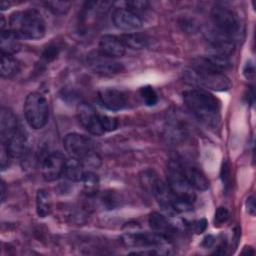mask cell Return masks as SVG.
<instances>
[{"label": "cell", "mask_w": 256, "mask_h": 256, "mask_svg": "<svg viewBox=\"0 0 256 256\" xmlns=\"http://www.w3.org/2000/svg\"><path fill=\"white\" fill-rule=\"evenodd\" d=\"M186 107L207 126L215 128L220 122V102L203 89H190L182 94Z\"/></svg>", "instance_id": "1"}, {"label": "cell", "mask_w": 256, "mask_h": 256, "mask_svg": "<svg viewBox=\"0 0 256 256\" xmlns=\"http://www.w3.org/2000/svg\"><path fill=\"white\" fill-rule=\"evenodd\" d=\"M221 179L225 189L228 190L231 182V173H230V165L227 161L223 162V165L221 168Z\"/></svg>", "instance_id": "33"}, {"label": "cell", "mask_w": 256, "mask_h": 256, "mask_svg": "<svg viewBox=\"0 0 256 256\" xmlns=\"http://www.w3.org/2000/svg\"><path fill=\"white\" fill-rule=\"evenodd\" d=\"M121 242L128 247H144L154 249L159 254L169 253V241L166 235L153 232H129L121 236Z\"/></svg>", "instance_id": "6"}, {"label": "cell", "mask_w": 256, "mask_h": 256, "mask_svg": "<svg viewBox=\"0 0 256 256\" xmlns=\"http://www.w3.org/2000/svg\"><path fill=\"white\" fill-rule=\"evenodd\" d=\"M182 167H183V171L186 178L188 179L189 183L192 185L194 189L204 191L209 188V185H210L209 180L199 167L191 164H183V163H182Z\"/></svg>", "instance_id": "17"}, {"label": "cell", "mask_w": 256, "mask_h": 256, "mask_svg": "<svg viewBox=\"0 0 256 256\" xmlns=\"http://www.w3.org/2000/svg\"><path fill=\"white\" fill-rule=\"evenodd\" d=\"M63 146L68 155L82 164L97 167L101 159L94 148L91 139L78 133L67 134L63 139Z\"/></svg>", "instance_id": "3"}, {"label": "cell", "mask_w": 256, "mask_h": 256, "mask_svg": "<svg viewBox=\"0 0 256 256\" xmlns=\"http://www.w3.org/2000/svg\"><path fill=\"white\" fill-rule=\"evenodd\" d=\"M45 6L53 14L64 15L69 11L71 2H69V1H47V2H45Z\"/></svg>", "instance_id": "28"}, {"label": "cell", "mask_w": 256, "mask_h": 256, "mask_svg": "<svg viewBox=\"0 0 256 256\" xmlns=\"http://www.w3.org/2000/svg\"><path fill=\"white\" fill-rule=\"evenodd\" d=\"M86 63L94 73L102 76L115 75L123 70L121 63L114 58L103 54L101 51L90 52L87 55Z\"/></svg>", "instance_id": "9"}, {"label": "cell", "mask_w": 256, "mask_h": 256, "mask_svg": "<svg viewBox=\"0 0 256 256\" xmlns=\"http://www.w3.org/2000/svg\"><path fill=\"white\" fill-rule=\"evenodd\" d=\"M139 94H140V97L142 98L143 102L147 106H154L158 101L157 93L155 92L153 87H151L149 85L141 87L139 90Z\"/></svg>", "instance_id": "29"}, {"label": "cell", "mask_w": 256, "mask_h": 256, "mask_svg": "<svg viewBox=\"0 0 256 256\" xmlns=\"http://www.w3.org/2000/svg\"><path fill=\"white\" fill-rule=\"evenodd\" d=\"M20 69L19 62L12 55L2 54L1 65H0V74L2 78L9 79L14 77Z\"/></svg>", "instance_id": "24"}, {"label": "cell", "mask_w": 256, "mask_h": 256, "mask_svg": "<svg viewBox=\"0 0 256 256\" xmlns=\"http://www.w3.org/2000/svg\"><path fill=\"white\" fill-rule=\"evenodd\" d=\"M9 6H10V3L7 2V1H2V2L0 3V8H1V10H5V9H7Z\"/></svg>", "instance_id": "41"}, {"label": "cell", "mask_w": 256, "mask_h": 256, "mask_svg": "<svg viewBox=\"0 0 256 256\" xmlns=\"http://www.w3.org/2000/svg\"><path fill=\"white\" fill-rule=\"evenodd\" d=\"M21 48L20 36L13 30H3L0 35L1 54L12 55L17 53Z\"/></svg>", "instance_id": "20"}, {"label": "cell", "mask_w": 256, "mask_h": 256, "mask_svg": "<svg viewBox=\"0 0 256 256\" xmlns=\"http://www.w3.org/2000/svg\"><path fill=\"white\" fill-rule=\"evenodd\" d=\"M153 195L155 196L159 206L166 212L173 214L172 202L174 199V194L168 187L167 183H164L161 179L158 180L155 188L153 190Z\"/></svg>", "instance_id": "19"}, {"label": "cell", "mask_w": 256, "mask_h": 256, "mask_svg": "<svg viewBox=\"0 0 256 256\" xmlns=\"http://www.w3.org/2000/svg\"><path fill=\"white\" fill-rule=\"evenodd\" d=\"M84 172L83 164L80 161L71 158L70 160L66 161L63 176H65L70 181L78 182L82 180Z\"/></svg>", "instance_id": "25"}, {"label": "cell", "mask_w": 256, "mask_h": 256, "mask_svg": "<svg viewBox=\"0 0 256 256\" xmlns=\"http://www.w3.org/2000/svg\"><path fill=\"white\" fill-rule=\"evenodd\" d=\"M11 155L9 154L8 150L6 149L4 144H1V154H0V164H1V170L4 171L10 166L11 163Z\"/></svg>", "instance_id": "34"}, {"label": "cell", "mask_w": 256, "mask_h": 256, "mask_svg": "<svg viewBox=\"0 0 256 256\" xmlns=\"http://www.w3.org/2000/svg\"><path fill=\"white\" fill-rule=\"evenodd\" d=\"M81 182L83 183L84 192L88 196H94L97 194L99 189V177L92 171H85L82 177Z\"/></svg>", "instance_id": "26"}, {"label": "cell", "mask_w": 256, "mask_h": 256, "mask_svg": "<svg viewBox=\"0 0 256 256\" xmlns=\"http://www.w3.org/2000/svg\"><path fill=\"white\" fill-rule=\"evenodd\" d=\"M119 38L125 48L133 50H140L148 45V38L140 33H126L121 35Z\"/></svg>", "instance_id": "23"}, {"label": "cell", "mask_w": 256, "mask_h": 256, "mask_svg": "<svg viewBox=\"0 0 256 256\" xmlns=\"http://www.w3.org/2000/svg\"><path fill=\"white\" fill-rule=\"evenodd\" d=\"M58 55V51H57V47L56 46H49L43 53L42 55V58L45 62H49L51 60H53L56 56Z\"/></svg>", "instance_id": "36"}, {"label": "cell", "mask_w": 256, "mask_h": 256, "mask_svg": "<svg viewBox=\"0 0 256 256\" xmlns=\"http://www.w3.org/2000/svg\"><path fill=\"white\" fill-rule=\"evenodd\" d=\"M0 192H1V201L4 202L6 198V187L3 180L1 181V184H0Z\"/></svg>", "instance_id": "40"}, {"label": "cell", "mask_w": 256, "mask_h": 256, "mask_svg": "<svg viewBox=\"0 0 256 256\" xmlns=\"http://www.w3.org/2000/svg\"><path fill=\"white\" fill-rule=\"evenodd\" d=\"M246 209H247V212L251 215V216H254L255 215V200H254V197L253 196H250L247 198V201H246Z\"/></svg>", "instance_id": "37"}, {"label": "cell", "mask_w": 256, "mask_h": 256, "mask_svg": "<svg viewBox=\"0 0 256 256\" xmlns=\"http://www.w3.org/2000/svg\"><path fill=\"white\" fill-rule=\"evenodd\" d=\"M52 197L50 193L44 189H40L36 194V211L39 217H46L52 211Z\"/></svg>", "instance_id": "22"}, {"label": "cell", "mask_w": 256, "mask_h": 256, "mask_svg": "<svg viewBox=\"0 0 256 256\" xmlns=\"http://www.w3.org/2000/svg\"><path fill=\"white\" fill-rule=\"evenodd\" d=\"M211 19L218 30L232 38L240 31V22L237 15L227 7L215 5L211 10Z\"/></svg>", "instance_id": "8"}, {"label": "cell", "mask_w": 256, "mask_h": 256, "mask_svg": "<svg viewBox=\"0 0 256 256\" xmlns=\"http://www.w3.org/2000/svg\"><path fill=\"white\" fill-rule=\"evenodd\" d=\"M78 118L82 126L91 134L100 136L105 133L100 121V113L87 103H81L78 106Z\"/></svg>", "instance_id": "11"}, {"label": "cell", "mask_w": 256, "mask_h": 256, "mask_svg": "<svg viewBox=\"0 0 256 256\" xmlns=\"http://www.w3.org/2000/svg\"><path fill=\"white\" fill-rule=\"evenodd\" d=\"M125 7L138 13L146 10L149 7V2L142 1V0H133V1H126L124 2Z\"/></svg>", "instance_id": "31"}, {"label": "cell", "mask_w": 256, "mask_h": 256, "mask_svg": "<svg viewBox=\"0 0 256 256\" xmlns=\"http://www.w3.org/2000/svg\"><path fill=\"white\" fill-rule=\"evenodd\" d=\"M100 103L111 111H119L128 105L126 95L115 88H105L98 93Z\"/></svg>", "instance_id": "14"}, {"label": "cell", "mask_w": 256, "mask_h": 256, "mask_svg": "<svg viewBox=\"0 0 256 256\" xmlns=\"http://www.w3.org/2000/svg\"><path fill=\"white\" fill-rule=\"evenodd\" d=\"M66 161L65 156L59 151L47 155L42 163L43 178L49 182L58 180L64 174Z\"/></svg>", "instance_id": "12"}, {"label": "cell", "mask_w": 256, "mask_h": 256, "mask_svg": "<svg viewBox=\"0 0 256 256\" xmlns=\"http://www.w3.org/2000/svg\"><path fill=\"white\" fill-rule=\"evenodd\" d=\"M9 24L11 30L26 39H40L46 32V23L41 13L36 9L14 12L10 16Z\"/></svg>", "instance_id": "2"}, {"label": "cell", "mask_w": 256, "mask_h": 256, "mask_svg": "<svg viewBox=\"0 0 256 256\" xmlns=\"http://www.w3.org/2000/svg\"><path fill=\"white\" fill-rule=\"evenodd\" d=\"M114 25L124 31H133L143 26V20L140 15L126 7H118L112 13Z\"/></svg>", "instance_id": "13"}, {"label": "cell", "mask_w": 256, "mask_h": 256, "mask_svg": "<svg viewBox=\"0 0 256 256\" xmlns=\"http://www.w3.org/2000/svg\"><path fill=\"white\" fill-rule=\"evenodd\" d=\"M100 121H101L102 127L105 130V132L113 131L118 126V121L116 118L105 115V114H100Z\"/></svg>", "instance_id": "30"}, {"label": "cell", "mask_w": 256, "mask_h": 256, "mask_svg": "<svg viewBox=\"0 0 256 256\" xmlns=\"http://www.w3.org/2000/svg\"><path fill=\"white\" fill-rule=\"evenodd\" d=\"M24 116L28 125L33 129L43 128L49 118V106L46 98L38 93L32 92L27 95L24 106Z\"/></svg>", "instance_id": "5"}, {"label": "cell", "mask_w": 256, "mask_h": 256, "mask_svg": "<svg viewBox=\"0 0 256 256\" xmlns=\"http://www.w3.org/2000/svg\"><path fill=\"white\" fill-rule=\"evenodd\" d=\"M243 74L246 77V79L248 80H253L254 79V75H255V67L254 64L251 60H249L243 69Z\"/></svg>", "instance_id": "35"}, {"label": "cell", "mask_w": 256, "mask_h": 256, "mask_svg": "<svg viewBox=\"0 0 256 256\" xmlns=\"http://www.w3.org/2000/svg\"><path fill=\"white\" fill-rule=\"evenodd\" d=\"M159 178L156 174V172L154 170L151 169H147L144 170L141 174H140V183L143 186V188L148 191L151 192L153 194V190L155 188V185L157 184Z\"/></svg>", "instance_id": "27"}, {"label": "cell", "mask_w": 256, "mask_h": 256, "mask_svg": "<svg viewBox=\"0 0 256 256\" xmlns=\"http://www.w3.org/2000/svg\"><path fill=\"white\" fill-rule=\"evenodd\" d=\"M167 185L175 196L194 202L196 197L194 192L195 189L186 178L183 171L182 162L179 160H170L168 163Z\"/></svg>", "instance_id": "7"}, {"label": "cell", "mask_w": 256, "mask_h": 256, "mask_svg": "<svg viewBox=\"0 0 256 256\" xmlns=\"http://www.w3.org/2000/svg\"><path fill=\"white\" fill-rule=\"evenodd\" d=\"M99 51L109 57L116 58L125 54V46L119 37L114 35H104L99 41Z\"/></svg>", "instance_id": "16"}, {"label": "cell", "mask_w": 256, "mask_h": 256, "mask_svg": "<svg viewBox=\"0 0 256 256\" xmlns=\"http://www.w3.org/2000/svg\"><path fill=\"white\" fill-rule=\"evenodd\" d=\"M149 225L153 231L163 235L171 234L175 231L173 224L170 223L165 216L158 212L151 213L149 216Z\"/></svg>", "instance_id": "21"}, {"label": "cell", "mask_w": 256, "mask_h": 256, "mask_svg": "<svg viewBox=\"0 0 256 256\" xmlns=\"http://www.w3.org/2000/svg\"><path fill=\"white\" fill-rule=\"evenodd\" d=\"M230 217V213L226 207H218L216 212H215V217H214V223L215 225H221L225 223Z\"/></svg>", "instance_id": "32"}, {"label": "cell", "mask_w": 256, "mask_h": 256, "mask_svg": "<svg viewBox=\"0 0 256 256\" xmlns=\"http://www.w3.org/2000/svg\"><path fill=\"white\" fill-rule=\"evenodd\" d=\"M215 237L214 236H212V235H208V236H206L205 238H204V240H203V242H202V246L203 247H205V248H211L214 244H215Z\"/></svg>", "instance_id": "39"}, {"label": "cell", "mask_w": 256, "mask_h": 256, "mask_svg": "<svg viewBox=\"0 0 256 256\" xmlns=\"http://www.w3.org/2000/svg\"><path fill=\"white\" fill-rule=\"evenodd\" d=\"M205 39L211 46L213 53L229 57L235 50L233 38L221 32L217 28H210L205 32Z\"/></svg>", "instance_id": "10"}, {"label": "cell", "mask_w": 256, "mask_h": 256, "mask_svg": "<svg viewBox=\"0 0 256 256\" xmlns=\"http://www.w3.org/2000/svg\"><path fill=\"white\" fill-rule=\"evenodd\" d=\"M15 114L8 108L2 107L0 112V136L1 142L5 143L19 125Z\"/></svg>", "instance_id": "18"}, {"label": "cell", "mask_w": 256, "mask_h": 256, "mask_svg": "<svg viewBox=\"0 0 256 256\" xmlns=\"http://www.w3.org/2000/svg\"><path fill=\"white\" fill-rule=\"evenodd\" d=\"M207 228V221L205 219H201L195 224V231L197 233H203Z\"/></svg>", "instance_id": "38"}, {"label": "cell", "mask_w": 256, "mask_h": 256, "mask_svg": "<svg viewBox=\"0 0 256 256\" xmlns=\"http://www.w3.org/2000/svg\"><path fill=\"white\" fill-rule=\"evenodd\" d=\"M27 142V132L20 123L12 135L7 139V141L2 144L5 145L12 158H18L23 156L26 152Z\"/></svg>", "instance_id": "15"}, {"label": "cell", "mask_w": 256, "mask_h": 256, "mask_svg": "<svg viewBox=\"0 0 256 256\" xmlns=\"http://www.w3.org/2000/svg\"><path fill=\"white\" fill-rule=\"evenodd\" d=\"M184 79L189 84L215 91H227L232 86L230 79L224 73L196 66L184 71Z\"/></svg>", "instance_id": "4"}]
</instances>
